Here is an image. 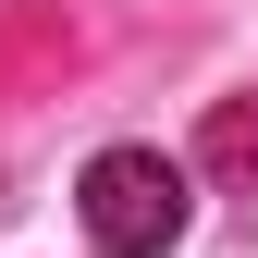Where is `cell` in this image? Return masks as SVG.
Returning <instances> with one entry per match:
<instances>
[{
    "label": "cell",
    "instance_id": "6da1fadb",
    "mask_svg": "<svg viewBox=\"0 0 258 258\" xmlns=\"http://www.w3.org/2000/svg\"><path fill=\"white\" fill-rule=\"evenodd\" d=\"M74 221H86L99 258H160V246H184V221H197V184H184V160H160V148H99L86 184H74Z\"/></svg>",
    "mask_w": 258,
    "mask_h": 258
},
{
    "label": "cell",
    "instance_id": "7a4b0ae2",
    "mask_svg": "<svg viewBox=\"0 0 258 258\" xmlns=\"http://www.w3.org/2000/svg\"><path fill=\"white\" fill-rule=\"evenodd\" d=\"M197 160H209V184H258V99H221L209 136H197Z\"/></svg>",
    "mask_w": 258,
    "mask_h": 258
}]
</instances>
